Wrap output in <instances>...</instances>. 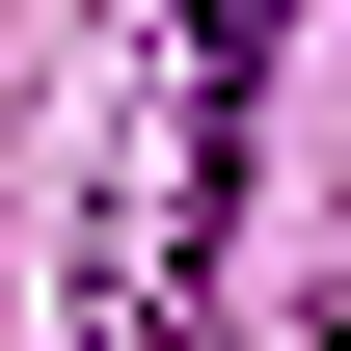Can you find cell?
<instances>
[{
  "mask_svg": "<svg viewBox=\"0 0 351 351\" xmlns=\"http://www.w3.org/2000/svg\"><path fill=\"white\" fill-rule=\"evenodd\" d=\"M270 27H298V0H189V162H162V243H135L162 298L217 270V189H243V108H270Z\"/></svg>",
  "mask_w": 351,
  "mask_h": 351,
  "instance_id": "cell-1",
  "label": "cell"
}]
</instances>
